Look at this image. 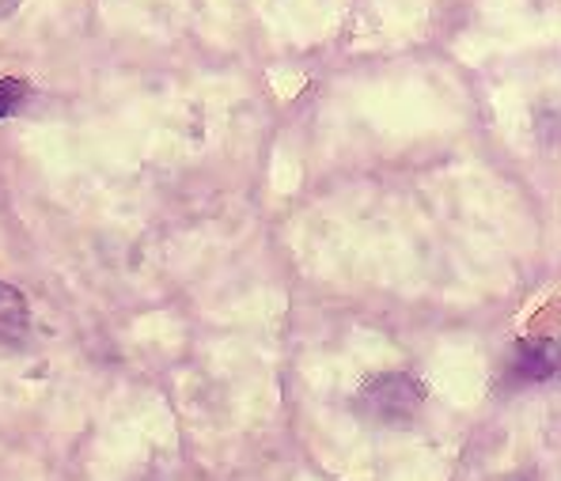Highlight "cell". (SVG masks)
<instances>
[{
    "label": "cell",
    "mask_w": 561,
    "mask_h": 481,
    "mask_svg": "<svg viewBox=\"0 0 561 481\" xmlns=\"http://www.w3.org/2000/svg\"><path fill=\"white\" fill-rule=\"evenodd\" d=\"M421 405H425V387L407 371H387V376H373L360 387V410L376 421V425L407 428L417 421Z\"/></svg>",
    "instance_id": "1"
},
{
    "label": "cell",
    "mask_w": 561,
    "mask_h": 481,
    "mask_svg": "<svg viewBox=\"0 0 561 481\" xmlns=\"http://www.w3.org/2000/svg\"><path fill=\"white\" fill-rule=\"evenodd\" d=\"M558 364V350L554 342H524L516 350V376L519 379H550Z\"/></svg>",
    "instance_id": "3"
},
{
    "label": "cell",
    "mask_w": 561,
    "mask_h": 481,
    "mask_svg": "<svg viewBox=\"0 0 561 481\" xmlns=\"http://www.w3.org/2000/svg\"><path fill=\"white\" fill-rule=\"evenodd\" d=\"M27 330H31L27 300H23L20 288H12V285H4V280H0V353L15 350Z\"/></svg>",
    "instance_id": "2"
},
{
    "label": "cell",
    "mask_w": 561,
    "mask_h": 481,
    "mask_svg": "<svg viewBox=\"0 0 561 481\" xmlns=\"http://www.w3.org/2000/svg\"><path fill=\"white\" fill-rule=\"evenodd\" d=\"M27 99V80H0V122L12 118L20 111V103Z\"/></svg>",
    "instance_id": "4"
},
{
    "label": "cell",
    "mask_w": 561,
    "mask_h": 481,
    "mask_svg": "<svg viewBox=\"0 0 561 481\" xmlns=\"http://www.w3.org/2000/svg\"><path fill=\"white\" fill-rule=\"evenodd\" d=\"M15 8H20V0H0V20H4V15H12Z\"/></svg>",
    "instance_id": "5"
},
{
    "label": "cell",
    "mask_w": 561,
    "mask_h": 481,
    "mask_svg": "<svg viewBox=\"0 0 561 481\" xmlns=\"http://www.w3.org/2000/svg\"><path fill=\"white\" fill-rule=\"evenodd\" d=\"M505 481H535V478H527V474H513V478H505Z\"/></svg>",
    "instance_id": "6"
}]
</instances>
